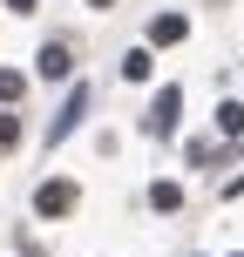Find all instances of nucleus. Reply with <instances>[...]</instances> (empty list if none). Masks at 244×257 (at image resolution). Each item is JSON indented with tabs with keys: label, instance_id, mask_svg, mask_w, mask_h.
<instances>
[{
	"label": "nucleus",
	"instance_id": "1",
	"mask_svg": "<svg viewBox=\"0 0 244 257\" xmlns=\"http://www.w3.org/2000/svg\"><path fill=\"white\" fill-rule=\"evenodd\" d=\"M34 210H41V217H68V210H75V183H41Z\"/></svg>",
	"mask_w": 244,
	"mask_h": 257
},
{
	"label": "nucleus",
	"instance_id": "2",
	"mask_svg": "<svg viewBox=\"0 0 244 257\" xmlns=\"http://www.w3.org/2000/svg\"><path fill=\"white\" fill-rule=\"evenodd\" d=\"M68 68H75V54H68L61 41H54V48H41V75H48V81H61Z\"/></svg>",
	"mask_w": 244,
	"mask_h": 257
},
{
	"label": "nucleus",
	"instance_id": "3",
	"mask_svg": "<svg viewBox=\"0 0 244 257\" xmlns=\"http://www.w3.org/2000/svg\"><path fill=\"white\" fill-rule=\"evenodd\" d=\"M177 108H183V95H177V88H163V95H156V115H149V128H156V136L177 122Z\"/></svg>",
	"mask_w": 244,
	"mask_h": 257
},
{
	"label": "nucleus",
	"instance_id": "4",
	"mask_svg": "<svg viewBox=\"0 0 244 257\" xmlns=\"http://www.w3.org/2000/svg\"><path fill=\"white\" fill-rule=\"evenodd\" d=\"M183 34H190V21H183V14H163V21L149 27V41H163V48H170V41H183Z\"/></svg>",
	"mask_w": 244,
	"mask_h": 257
},
{
	"label": "nucleus",
	"instance_id": "5",
	"mask_svg": "<svg viewBox=\"0 0 244 257\" xmlns=\"http://www.w3.org/2000/svg\"><path fill=\"white\" fill-rule=\"evenodd\" d=\"M149 68H156V54H149V48H136V54L122 61V75H129V81H149Z\"/></svg>",
	"mask_w": 244,
	"mask_h": 257
},
{
	"label": "nucleus",
	"instance_id": "6",
	"mask_svg": "<svg viewBox=\"0 0 244 257\" xmlns=\"http://www.w3.org/2000/svg\"><path fill=\"white\" fill-rule=\"evenodd\" d=\"M149 203H156V210H177V203H183V190H177V183H156Z\"/></svg>",
	"mask_w": 244,
	"mask_h": 257
},
{
	"label": "nucleus",
	"instance_id": "7",
	"mask_svg": "<svg viewBox=\"0 0 244 257\" xmlns=\"http://www.w3.org/2000/svg\"><path fill=\"white\" fill-rule=\"evenodd\" d=\"M217 122H224V136H237V128H244V108H237V102H224V108H217Z\"/></svg>",
	"mask_w": 244,
	"mask_h": 257
},
{
	"label": "nucleus",
	"instance_id": "8",
	"mask_svg": "<svg viewBox=\"0 0 244 257\" xmlns=\"http://www.w3.org/2000/svg\"><path fill=\"white\" fill-rule=\"evenodd\" d=\"M21 88H27V81L14 75V68H0V102H14V95H21Z\"/></svg>",
	"mask_w": 244,
	"mask_h": 257
},
{
	"label": "nucleus",
	"instance_id": "9",
	"mask_svg": "<svg viewBox=\"0 0 244 257\" xmlns=\"http://www.w3.org/2000/svg\"><path fill=\"white\" fill-rule=\"evenodd\" d=\"M7 7H14V14H34V7H41V0H7Z\"/></svg>",
	"mask_w": 244,
	"mask_h": 257
},
{
	"label": "nucleus",
	"instance_id": "10",
	"mask_svg": "<svg viewBox=\"0 0 244 257\" xmlns=\"http://www.w3.org/2000/svg\"><path fill=\"white\" fill-rule=\"evenodd\" d=\"M89 7H109V0H89Z\"/></svg>",
	"mask_w": 244,
	"mask_h": 257
}]
</instances>
